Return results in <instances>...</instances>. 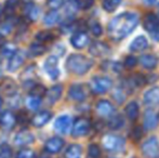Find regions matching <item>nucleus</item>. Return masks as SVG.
<instances>
[{
    "label": "nucleus",
    "mask_w": 159,
    "mask_h": 158,
    "mask_svg": "<svg viewBox=\"0 0 159 158\" xmlns=\"http://www.w3.org/2000/svg\"><path fill=\"white\" fill-rule=\"evenodd\" d=\"M139 16L132 12H125L114 17L108 24V34L114 40H121L129 36L138 26Z\"/></svg>",
    "instance_id": "obj_1"
},
{
    "label": "nucleus",
    "mask_w": 159,
    "mask_h": 158,
    "mask_svg": "<svg viewBox=\"0 0 159 158\" xmlns=\"http://www.w3.org/2000/svg\"><path fill=\"white\" fill-rule=\"evenodd\" d=\"M92 65V60H89L82 54H71L66 61V68L76 75H84L88 73Z\"/></svg>",
    "instance_id": "obj_2"
},
{
    "label": "nucleus",
    "mask_w": 159,
    "mask_h": 158,
    "mask_svg": "<svg viewBox=\"0 0 159 158\" xmlns=\"http://www.w3.org/2000/svg\"><path fill=\"white\" fill-rule=\"evenodd\" d=\"M103 146L106 151L111 153H119L125 148V142L124 138L115 134H106L102 140Z\"/></svg>",
    "instance_id": "obj_3"
},
{
    "label": "nucleus",
    "mask_w": 159,
    "mask_h": 158,
    "mask_svg": "<svg viewBox=\"0 0 159 158\" xmlns=\"http://www.w3.org/2000/svg\"><path fill=\"white\" fill-rule=\"evenodd\" d=\"M143 26L145 30L156 41H159V19L154 13H149L143 20Z\"/></svg>",
    "instance_id": "obj_4"
},
{
    "label": "nucleus",
    "mask_w": 159,
    "mask_h": 158,
    "mask_svg": "<svg viewBox=\"0 0 159 158\" xmlns=\"http://www.w3.org/2000/svg\"><path fill=\"white\" fill-rule=\"evenodd\" d=\"M142 153L146 158H158L159 157V141L156 137L147 139L142 144Z\"/></svg>",
    "instance_id": "obj_5"
},
{
    "label": "nucleus",
    "mask_w": 159,
    "mask_h": 158,
    "mask_svg": "<svg viewBox=\"0 0 159 158\" xmlns=\"http://www.w3.org/2000/svg\"><path fill=\"white\" fill-rule=\"evenodd\" d=\"M113 86V81L107 77H94L90 82V87L94 93L103 94L107 92Z\"/></svg>",
    "instance_id": "obj_6"
},
{
    "label": "nucleus",
    "mask_w": 159,
    "mask_h": 158,
    "mask_svg": "<svg viewBox=\"0 0 159 158\" xmlns=\"http://www.w3.org/2000/svg\"><path fill=\"white\" fill-rule=\"evenodd\" d=\"M91 124L88 119L86 118H78L74 124L73 128H71V134L75 138H80L84 137L88 134V132L90 131Z\"/></svg>",
    "instance_id": "obj_7"
},
{
    "label": "nucleus",
    "mask_w": 159,
    "mask_h": 158,
    "mask_svg": "<svg viewBox=\"0 0 159 158\" xmlns=\"http://www.w3.org/2000/svg\"><path fill=\"white\" fill-rule=\"evenodd\" d=\"M57 64H59V60L54 55L49 56L44 62V72L52 80H57L60 76V70L57 68Z\"/></svg>",
    "instance_id": "obj_8"
},
{
    "label": "nucleus",
    "mask_w": 159,
    "mask_h": 158,
    "mask_svg": "<svg viewBox=\"0 0 159 158\" xmlns=\"http://www.w3.org/2000/svg\"><path fill=\"white\" fill-rule=\"evenodd\" d=\"M71 128V118L68 115H62L54 121V130L60 134H67Z\"/></svg>",
    "instance_id": "obj_9"
},
{
    "label": "nucleus",
    "mask_w": 159,
    "mask_h": 158,
    "mask_svg": "<svg viewBox=\"0 0 159 158\" xmlns=\"http://www.w3.org/2000/svg\"><path fill=\"white\" fill-rule=\"evenodd\" d=\"M89 51L92 55L94 56H98V57H102V56H106L111 53V49L109 47L107 46L106 43L102 41H94L91 43L90 48H89Z\"/></svg>",
    "instance_id": "obj_10"
},
{
    "label": "nucleus",
    "mask_w": 159,
    "mask_h": 158,
    "mask_svg": "<svg viewBox=\"0 0 159 158\" xmlns=\"http://www.w3.org/2000/svg\"><path fill=\"white\" fill-rule=\"evenodd\" d=\"M64 146V140L59 137H53L49 139L46 142L44 145V150L50 154H57V153L61 152L62 148Z\"/></svg>",
    "instance_id": "obj_11"
},
{
    "label": "nucleus",
    "mask_w": 159,
    "mask_h": 158,
    "mask_svg": "<svg viewBox=\"0 0 159 158\" xmlns=\"http://www.w3.org/2000/svg\"><path fill=\"white\" fill-rule=\"evenodd\" d=\"M35 141V137L32 132L28 130H22L17 132L14 137V143L19 146H26L30 144L34 143Z\"/></svg>",
    "instance_id": "obj_12"
},
{
    "label": "nucleus",
    "mask_w": 159,
    "mask_h": 158,
    "mask_svg": "<svg viewBox=\"0 0 159 158\" xmlns=\"http://www.w3.org/2000/svg\"><path fill=\"white\" fill-rule=\"evenodd\" d=\"M24 59H25V54L22 50H19L14 53L12 57H10V61H9V64H8V70L11 73L15 72L17 70L21 65L23 64L24 62Z\"/></svg>",
    "instance_id": "obj_13"
},
{
    "label": "nucleus",
    "mask_w": 159,
    "mask_h": 158,
    "mask_svg": "<svg viewBox=\"0 0 159 158\" xmlns=\"http://www.w3.org/2000/svg\"><path fill=\"white\" fill-rule=\"evenodd\" d=\"M144 104L146 106H155L159 104V88L153 87L144 94Z\"/></svg>",
    "instance_id": "obj_14"
},
{
    "label": "nucleus",
    "mask_w": 159,
    "mask_h": 158,
    "mask_svg": "<svg viewBox=\"0 0 159 158\" xmlns=\"http://www.w3.org/2000/svg\"><path fill=\"white\" fill-rule=\"evenodd\" d=\"M68 94L70 99L78 102H82L87 97V92L84 90V86H81V84H73L69 88Z\"/></svg>",
    "instance_id": "obj_15"
},
{
    "label": "nucleus",
    "mask_w": 159,
    "mask_h": 158,
    "mask_svg": "<svg viewBox=\"0 0 159 158\" xmlns=\"http://www.w3.org/2000/svg\"><path fill=\"white\" fill-rule=\"evenodd\" d=\"M158 115L154 111L148 110L144 115V129L147 131L154 130L158 124Z\"/></svg>",
    "instance_id": "obj_16"
},
{
    "label": "nucleus",
    "mask_w": 159,
    "mask_h": 158,
    "mask_svg": "<svg viewBox=\"0 0 159 158\" xmlns=\"http://www.w3.org/2000/svg\"><path fill=\"white\" fill-rule=\"evenodd\" d=\"M16 122V117L11 112H2L0 114V126L6 130H11Z\"/></svg>",
    "instance_id": "obj_17"
},
{
    "label": "nucleus",
    "mask_w": 159,
    "mask_h": 158,
    "mask_svg": "<svg viewBox=\"0 0 159 158\" xmlns=\"http://www.w3.org/2000/svg\"><path fill=\"white\" fill-rule=\"evenodd\" d=\"M96 112L102 117H109L114 114L115 108H114L111 103H109L108 101L103 100V101H100L96 104Z\"/></svg>",
    "instance_id": "obj_18"
},
{
    "label": "nucleus",
    "mask_w": 159,
    "mask_h": 158,
    "mask_svg": "<svg viewBox=\"0 0 159 158\" xmlns=\"http://www.w3.org/2000/svg\"><path fill=\"white\" fill-rule=\"evenodd\" d=\"M70 43L74 48L76 49H82L89 43V37L84 32L76 33L70 38Z\"/></svg>",
    "instance_id": "obj_19"
},
{
    "label": "nucleus",
    "mask_w": 159,
    "mask_h": 158,
    "mask_svg": "<svg viewBox=\"0 0 159 158\" xmlns=\"http://www.w3.org/2000/svg\"><path fill=\"white\" fill-rule=\"evenodd\" d=\"M51 117H52V114L48 111H43V112H39L33 117L32 119V124L37 128H40V127H43L44 124H47L49 121H50Z\"/></svg>",
    "instance_id": "obj_20"
},
{
    "label": "nucleus",
    "mask_w": 159,
    "mask_h": 158,
    "mask_svg": "<svg viewBox=\"0 0 159 158\" xmlns=\"http://www.w3.org/2000/svg\"><path fill=\"white\" fill-rule=\"evenodd\" d=\"M148 47V40L146 39L145 36H138L132 40L129 49L132 52H140L143 51Z\"/></svg>",
    "instance_id": "obj_21"
},
{
    "label": "nucleus",
    "mask_w": 159,
    "mask_h": 158,
    "mask_svg": "<svg viewBox=\"0 0 159 158\" xmlns=\"http://www.w3.org/2000/svg\"><path fill=\"white\" fill-rule=\"evenodd\" d=\"M140 64L146 70H154L158 64V57L154 54H144L141 55Z\"/></svg>",
    "instance_id": "obj_22"
},
{
    "label": "nucleus",
    "mask_w": 159,
    "mask_h": 158,
    "mask_svg": "<svg viewBox=\"0 0 159 158\" xmlns=\"http://www.w3.org/2000/svg\"><path fill=\"white\" fill-rule=\"evenodd\" d=\"M62 92H63V87L61 84H57V86L52 87L50 90L47 92V99L51 104H54L57 100L61 97Z\"/></svg>",
    "instance_id": "obj_23"
},
{
    "label": "nucleus",
    "mask_w": 159,
    "mask_h": 158,
    "mask_svg": "<svg viewBox=\"0 0 159 158\" xmlns=\"http://www.w3.org/2000/svg\"><path fill=\"white\" fill-rule=\"evenodd\" d=\"M125 112H126L127 117L130 120H135L139 117V112H140L138 103L134 101L130 102V103L126 106V108H125Z\"/></svg>",
    "instance_id": "obj_24"
},
{
    "label": "nucleus",
    "mask_w": 159,
    "mask_h": 158,
    "mask_svg": "<svg viewBox=\"0 0 159 158\" xmlns=\"http://www.w3.org/2000/svg\"><path fill=\"white\" fill-rule=\"evenodd\" d=\"M82 154V148L78 144H71L68 146L64 154V158H81Z\"/></svg>",
    "instance_id": "obj_25"
},
{
    "label": "nucleus",
    "mask_w": 159,
    "mask_h": 158,
    "mask_svg": "<svg viewBox=\"0 0 159 158\" xmlns=\"http://www.w3.org/2000/svg\"><path fill=\"white\" fill-rule=\"evenodd\" d=\"M25 14L30 21H36L40 15V9L36 4L28 3L25 8Z\"/></svg>",
    "instance_id": "obj_26"
},
{
    "label": "nucleus",
    "mask_w": 159,
    "mask_h": 158,
    "mask_svg": "<svg viewBox=\"0 0 159 158\" xmlns=\"http://www.w3.org/2000/svg\"><path fill=\"white\" fill-rule=\"evenodd\" d=\"M41 105V99L37 95H30L26 99V106L30 111H37L39 106Z\"/></svg>",
    "instance_id": "obj_27"
},
{
    "label": "nucleus",
    "mask_w": 159,
    "mask_h": 158,
    "mask_svg": "<svg viewBox=\"0 0 159 158\" xmlns=\"http://www.w3.org/2000/svg\"><path fill=\"white\" fill-rule=\"evenodd\" d=\"M124 124H125V120L121 115H116V116L111 117L108 122V127L111 130H118V129L121 128Z\"/></svg>",
    "instance_id": "obj_28"
},
{
    "label": "nucleus",
    "mask_w": 159,
    "mask_h": 158,
    "mask_svg": "<svg viewBox=\"0 0 159 158\" xmlns=\"http://www.w3.org/2000/svg\"><path fill=\"white\" fill-rule=\"evenodd\" d=\"M59 19H60L59 13H57L55 10H53V11H50L49 13H47L46 16H44V19H43V22H44L46 25L52 26V25H54V24L57 23Z\"/></svg>",
    "instance_id": "obj_29"
},
{
    "label": "nucleus",
    "mask_w": 159,
    "mask_h": 158,
    "mask_svg": "<svg viewBox=\"0 0 159 158\" xmlns=\"http://www.w3.org/2000/svg\"><path fill=\"white\" fill-rule=\"evenodd\" d=\"M121 3V0H103L102 6L106 12H114Z\"/></svg>",
    "instance_id": "obj_30"
},
{
    "label": "nucleus",
    "mask_w": 159,
    "mask_h": 158,
    "mask_svg": "<svg viewBox=\"0 0 159 158\" xmlns=\"http://www.w3.org/2000/svg\"><path fill=\"white\" fill-rule=\"evenodd\" d=\"M13 28V23L11 21H4L0 24V36L4 37L11 33Z\"/></svg>",
    "instance_id": "obj_31"
},
{
    "label": "nucleus",
    "mask_w": 159,
    "mask_h": 158,
    "mask_svg": "<svg viewBox=\"0 0 159 158\" xmlns=\"http://www.w3.org/2000/svg\"><path fill=\"white\" fill-rule=\"evenodd\" d=\"M46 51V47L41 43H35V44H32L30 48V54L36 56V55H40L42 53H44Z\"/></svg>",
    "instance_id": "obj_32"
},
{
    "label": "nucleus",
    "mask_w": 159,
    "mask_h": 158,
    "mask_svg": "<svg viewBox=\"0 0 159 158\" xmlns=\"http://www.w3.org/2000/svg\"><path fill=\"white\" fill-rule=\"evenodd\" d=\"M101 150L96 144H90L88 147V158H100Z\"/></svg>",
    "instance_id": "obj_33"
},
{
    "label": "nucleus",
    "mask_w": 159,
    "mask_h": 158,
    "mask_svg": "<svg viewBox=\"0 0 159 158\" xmlns=\"http://www.w3.org/2000/svg\"><path fill=\"white\" fill-rule=\"evenodd\" d=\"M17 6V0H7L6 4H4V11L7 14L12 15L15 12V9Z\"/></svg>",
    "instance_id": "obj_34"
},
{
    "label": "nucleus",
    "mask_w": 159,
    "mask_h": 158,
    "mask_svg": "<svg viewBox=\"0 0 159 158\" xmlns=\"http://www.w3.org/2000/svg\"><path fill=\"white\" fill-rule=\"evenodd\" d=\"M145 84H146V79L141 74H135L131 78V84H133L135 87H143Z\"/></svg>",
    "instance_id": "obj_35"
},
{
    "label": "nucleus",
    "mask_w": 159,
    "mask_h": 158,
    "mask_svg": "<svg viewBox=\"0 0 159 158\" xmlns=\"http://www.w3.org/2000/svg\"><path fill=\"white\" fill-rule=\"evenodd\" d=\"M12 157V150L7 144L0 145V158H11Z\"/></svg>",
    "instance_id": "obj_36"
},
{
    "label": "nucleus",
    "mask_w": 159,
    "mask_h": 158,
    "mask_svg": "<svg viewBox=\"0 0 159 158\" xmlns=\"http://www.w3.org/2000/svg\"><path fill=\"white\" fill-rule=\"evenodd\" d=\"M76 3L78 6V9L81 10H88L94 3V0H76Z\"/></svg>",
    "instance_id": "obj_37"
},
{
    "label": "nucleus",
    "mask_w": 159,
    "mask_h": 158,
    "mask_svg": "<svg viewBox=\"0 0 159 158\" xmlns=\"http://www.w3.org/2000/svg\"><path fill=\"white\" fill-rule=\"evenodd\" d=\"M35 152L30 148H23L16 155V158H35Z\"/></svg>",
    "instance_id": "obj_38"
},
{
    "label": "nucleus",
    "mask_w": 159,
    "mask_h": 158,
    "mask_svg": "<svg viewBox=\"0 0 159 158\" xmlns=\"http://www.w3.org/2000/svg\"><path fill=\"white\" fill-rule=\"evenodd\" d=\"M15 52H16V51H15V47L11 43L6 44V46L2 48V54H3L4 56L12 57Z\"/></svg>",
    "instance_id": "obj_39"
},
{
    "label": "nucleus",
    "mask_w": 159,
    "mask_h": 158,
    "mask_svg": "<svg viewBox=\"0 0 159 158\" xmlns=\"http://www.w3.org/2000/svg\"><path fill=\"white\" fill-rule=\"evenodd\" d=\"M113 97L115 99V101L117 102L118 104H121L122 102L126 100V95H125L124 90H121V89H117V90L114 92Z\"/></svg>",
    "instance_id": "obj_40"
},
{
    "label": "nucleus",
    "mask_w": 159,
    "mask_h": 158,
    "mask_svg": "<svg viewBox=\"0 0 159 158\" xmlns=\"http://www.w3.org/2000/svg\"><path fill=\"white\" fill-rule=\"evenodd\" d=\"M90 29L91 32H92V34L94 35V36H101L103 33V29H102V26H101L100 23H98V22H93L92 24H91L90 26Z\"/></svg>",
    "instance_id": "obj_41"
},
{
    "label": "nucleus",
    "mask_w": 159,
    "mask_h": 158,
    "mask_svg": "<svg viewBox=\"0 0 159 158\" xmlns=\"http://www.w3.org/2000/svg\"><path fill=\"white\" fill-rule=\"evenodd\" d=\"M51 38H52V34L49 32H39L36 35V39L39 42H44Z\"/></svg>",
    "instance_id": "obj_42"
},
{
    "label": "nucleus",
    "mask_w": 159,
    "mask_h": 158,
    "mask_svg": "<svg viewBox=\"0 0 159 158\" xmlns=\"http://www.w3.org/2000/svg\"><path fill=\"white\" fill-rule=\"evenodd\" d=\"M136 63H138V60H136V57L133 56V55H128L126 57V60H125V66H126L127 68L134 67V66L136 65Z\"/></svg>",
    "instance_id": "obj_43"
},
{
    "label": "nucleus",
    "mask_w": 159,
    "mask_h": 158,
    "mask_svg": "<svg viewBox=\"0 0 159 158\" xmlns=\"http://www.w3.org/2000/svg\"><path fill=\"white\" fill-rule=\"evenodd\" d=\"M47 2H48V6L50 7V8H52L53 10H55V9L62 7L64 0H47Z\"/></svg>",
    "instance_id": "obj_44"
},
{
    "label": "nucleus",
    "mask_w": 159,
    "mask_h": 158,
    "mask_svg": "<svg viewBox=\"0 0 159 158\" xmlns=\"http://www.w3.org/2000/svg\"><path fill=\"white\" fill-rule=\"evenodd\" d=\"M141 137H142V130H141L140 127H135L131 132V138H133L135 141H138Z\"/></svg>",
    "instance_id": "obj_45"
},
{
    "label": "nucleus",
    "mask_w": 159,
    "mask_h": 158,
    "mask_svg": "<svg viewBox=\"0 0 159 158\" xmlns=\"http://www.w3.org/2000/svg\"><path fill=\"white\" fill-rule=\"evenodd\" d=\"M144 1L146 2L147 4H154L157 0H144Z\"/></svg>",
    "instance_id": "obj_46"
},
{
    "label": "nucleus",
    "mask_w": 159,
    "mask_h": 158,
    "mask_svg": "<svg viewBox=\"0 0 159 158\" xmlns=\"http://www.w3.org/2000/svg\"><path fill=\"white\" fill-rule=\"evenodd\" d=\"M1 105H2V101H1V99H0V108H1Z\"/></svg>",
    "instance_id": "obj_47"
},
{
    "label": "nucleus",
    "mask_w": 159,
    "mask_h": 158,
    "mask_svg": "<svg viewBox=\"0 0 159 158\" xmlns=\"http://www.w3.org/2000/svg\"><path fill=\"white\" fill-rule=\"evenodd\" d=\"M158 8H159V6H158Z\"/></svg>",
    "instance_id": "obj_48"
}]
</instances>
